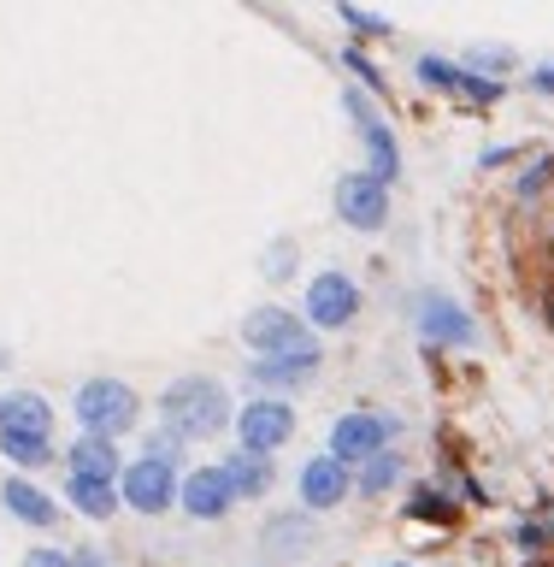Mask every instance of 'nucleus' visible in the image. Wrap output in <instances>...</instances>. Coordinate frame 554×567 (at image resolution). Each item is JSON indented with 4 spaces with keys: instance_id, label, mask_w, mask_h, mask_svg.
<instances>
[{
    "instance_id": "nucleus-25",
    "label": "nucleus",
    "mask_w": 554,
    "mask_h": 567,
    "mask_svg": "<svg viewBox=\"0 0 554 567\" xmlns=\"http://www.w3.org/2000/svg\"><path fill=\"white\" fill-rule=\"evenodd\" d=\"M513 544H520V549H531V556H543V532H537V520H531V514H525V520L520 526H513Z\"/></svg>"
},
{
    "instance_id": "nucleus-27",
    "label": "nucleus",
    "mask_w": 554,
    "mask_h": 567,
    "mask_svg": "<svg viewBox=\"0 0 554 567\" xmlns=\"http://www.w3.org/2000/svg\"><path fill=\"white\" fill-rule=\"evenodd\" d=\"M24 567H77V561H71V549H30Z\"/></svg>"
},
{
    "instance_id": "nucleus-2",
    "label": "nucleus",
    "mask_w": 554,
    "mask_h": 567,
    "mask_svg": "<svg viewBox=\"0 0 554 567\" xmlns=\"http://www.w3.org/2000/svg\"><path fill=\"white\" fill-rule=\"evenodd\" d=\"M0 455L12 467H42L53 455V408L35 390H18L12 402H0Z\"/></svg>"
},
{
    "instance_id": "nucleus-5",
    "label": "nucleus",
    "mask_w": 554,
    "mask_h": 567,
    "mask_svg": "<svg viewBox=\"0 0 554 567\" xmlns=\"http://www.w3.org/2000/svg\"><path fill=\"white\" fill-rule=\"evenodd\" d=\"M414 326H419V337L431 349H467V343H478V319L460 308L449 290H419Z\"/></svg>"
},
{
    "instance_id": "nucleus-22",
    "label": "nucleus",
    "mask_w": 554,
    "mask_h": 567,
    "mask_svg": "<svg viewBox=\"0 0 554 567\" xmlns=\"http://www.w3.org/2000/svg\"><path fill=\"white\" fill-rule=\"evenodd\" d=\"M548 184H554V154H537V166H525V172H520V184H513V195H520L525 207H537L543 195H548Z\"/></svg>"
},
{
    "instance_id": "nucleus-10",
    "label": "nucleus",
    "mask_w": 554,
    "mask_h": 567,
    "mask_svg": "<svg viewBox=\"0 0 554 567\" xmlns=\"http://www.w3.org/2000/svg\"><path fill=\"white\" fill-rule=\"evenodd\" d=\"M419 83L425 89H442V95H454V101H467V106H495L508 95V83H490V78H478V71L467 65H454V60H442V53H419Z\"/></svg>"
},
{
    "instance_id": "nucleus-33",
    "label": "nucleus",
    "mask_w": 554,
    "mask_h": 567,
    "mask_svg": "<svg viewBox=\"0 0 554 567\" xmlns=\"http://www.w3.org/2000/svg\"><path fill=\"white\" fill-rule=\"evenodd\" d=\"M396 567H414V561H396Z\"/></svg>"
},
{
    "instance_id": "nucleus-7",
    "label": "nucleus",
    "mask_w": 554,
    "mask_h": 567,
    "mask_svg": "<svg viewBox=\"0 0 554 567\" xmlns=\"http://www.w3.org/2000/svg\"><path fill=\"white\" fill-rule=\"evenodd\" d=\"M343 113L354 118V131L366 136V154H372V166H366V172L378 177V184H396V177H401V148H396V131L384 124V113L372 106L366 89H343Z\"/></svg>"
},
{
    "instance_id": "nucleus-4",
    "label": "nucleus",
    "mask_w": 554,
    "mask_h": 567,
    "mask_svg": "<svg viewBox=\"0 0 554 567\" xmlns=\"http://www.w3.org/2000/svg\"><path fill=\"white\" fill-rule=\"evenodd\" d=\"M242 343L254 361H272V354H301V349H318L307 326L290 313V308H278V301H265V308H248L242 319Z\"/></svg>"
},
{
    "instance_id": "nucleus-29",
    "label": "nucleus",
    "mask_w": 554,
    "mask_h": 567,
    "mask_svg": "<svg viewBox=\"0 0 554 567\" xmlns=\"http://www.w3.org/2000/svg\"><path fill=\"white\" fill-rule=\"evenodd\" d=\"M525 83H531V95H554V60L548 65H531Z\"/></svg>"
},
{
    "instance_id": "nucleus-23",
    "label": "nucleus",
    "mask_w": 554,
    "mask_h": 567,
    "mask_svg": "<svg viewBox=\"0 0 554 567\" xmlns=\"http://www.w3.org/2000/svg\"><path fill=\"white\" fill-rule=\"evenodd\" d=\"M343 24H354L360 35H389V30H396L389 18H378V12H360V7H343Z\"/></svg>"
},
{
    "instance_id": "nucleus-12",
    "label": "nucleus",
    "mask_w": 554,
    "mask_h": 567,
    "mask_svg": "<svg viewBox=\"0 0 554 567\" xmlns=\"http://www.w3.org/2000/svg\"><path fill=\"white\" fill-rule=\"evenodd\" d=\"M354 313H360V284L348 272H318L307 284V319L318 331H343L354 326Z\"/></svg>"
},
{
    "instance_id": "nucleus-18",
    "label": "nucleus",
    "mask_w": 554,
    "mask_h": 567,
    "mask_svg": "<svg viewBox=\"0 0 554 567\" xmlns=\"http://www.w3.org/2000/svg\"><path fill=\"white\" fill-rule=\"evenodd\" d=\"M224 467V478H230V491L237 496H265L278 485V473H272V455H248V450H237L230 461H219Z\"/></svg>"
},
{
    "instance_id": "nucleus-28",
    "label": "nucleus",
    "mask_w": 554,
    "mask_h": 567,
    "mask_svg": "<svg viewBox=\"0 0 554 567\" xmlns=\"http://www.w3.org/2000/svg\"><path fill=\"white\" fill-rule=\"evenodd\" d=\"M531 520H537V532H543V544H554V491L543 496L537 508H531Z\"/></svg>"
},
{
    "instance_id": "nucleus-11",
    "label": "nucleus",
    "mask_w": 554,
    "mask_h": 567,
    "mask_svg": "<svg viewBox=\"0 0 554 567\" xmlns=\"http://www.w3.org/2000/svg\"><path fill=\"white\" fill-rule=\"evenodd\" d=\"M336 219L354 230H378L389 219V184H378L372 172H343L336 177Z\"/></svg>"
},
{
    "instance_id": "nucleus-26",
    "label": "nucleus",
    "mask_w": 554,
    "mask_h": 567,
    "mask_svg": "<svg viewBox=\"0 0 554 567\" xmlns=\"http://www.w3.org/2000/svg\"><path fill=\"white\" fill-rule=\"evenodd\" d=\"M343 60H348L354 71H360V78H366L372 89H384V83H389V78H384V71H378V65H372V60H366V48H348V53H343Z\"/></svg>"
},
{
    "instance_id": "nucleus-31",
    "label": "nucleus",
    "mask_w": 554,
    "mask_h": 567,
    "mask_svg": "<svg viewBox=\"0 0 554 567\" xmlns=\"http://www.w3.org/2000/svg\"><path fill=\"white\" fill-rule=\"evenodd\" d=\"M537 308H543V319H548V331H554V278L537 290Z\"/></svg>"
},
{
    "instance_id": "nucleus-17",
    "label": "nucleus",
    "mask_w": 554,
    "mask_h": 567,
    "mask_svg": "<svg viewBox=\"0 0 554 567\" xmlns=\"http://www.w3.org/2000/svg\"><path fill=\"white\" fill-rule=\"evenodd\" d=\"M318 372V349H301V354H272V361H254L248 379L254 384H272V390H290V384H307Z\"/></svg>"
},
{
    "instance_id": "nucleus-19",
    "label": "nucleus",
    "mask_w": 554,
    "mask_h": 567,
    "mask_svg": "<svg viewBox=\"0 0 554 567\" xmlns=\"http://www.w3.org/2000/svg\"><path fill=\"white\" fill-rule=\"evenodd\" d=\"M65 496L88 520H113L118 514V485H101V478H65Z\"/></svg>"
},
{
    "instance_id": "nucleus-1",
    "label": "nucleus",
    "mask_w": 554,
    "mask_h": 567,
    "mask_svg": "<svg viewBox=\"0 0 554 567\" xmlns=\"http://www.w3.org/2000/svg\"><path fill=\"white\" fill-rule=\"evenodd\" d=\"M159 420L171 437H219L230 425V396L219 379H177L159 396Z\"/></svg>"
},
{
    "instance_id": "nucleus-8",
    "label": "nucleus",
    "mask_w": 554,
    "mask_h": 567,
    "mask_svg": "<svg viewBox=\"0 0 554 567\" xmlns=\"http://www.w3.org/2000/svg\"><path fill=\"white\" fill-rule=\"evenodd\" d=\"M118 503H130L136 514H166L177 503V467L159 455H142L118 473Z\"/></svg>"
},
{
    "instance_id": "nucleus-21",
    "label": "nucleus",
    "mask_w": 554,
    "mask_h": 567,
    "mask_svg": "<svg viewBox=\"0 0 554 567\" xmlns=\"http://www.w3.org/2000/svg\"><path fill=\"white\" fill-rule=\"evenodd\" d=\"M407 514H414V520H442V526H454L460 520V503L442 485H419L414 491V503H407Z\"/></svg>"
},
{
    "instance_id": "nucleus-16",
    "label": "nucleus",
    "mask_w": 554,
    "mask_h": 567,
    "mask_svg": "<svg viewBox=\"0 0 554 567\" xmlns=\"http://www.w3.org/2000/svg\"><path fill=\"white\" fill-rule=\"evenodd\" d=\"M0 503H7V514L18 526H35V532L60 520V503H53L48 491H35L30 478H7V485H0Z\"/></svg>"
},
{
    "instance_id": "nucleus-3",
    "label": "nucleus",
    "mask_w": 554,
    "mask_h": 567,
    "mask_svg": "<svg viewBox=\"0 0 554 567\" xmlns=\"http://www.w3.org/2000/svg\"><path fill=\"white\" fill-rule=\"evenodd\" d=\"M71 408H77V420H83L88 437H124L142 420V396L130 384H118V379L77 384V402H71Z\"/></svg>"
},
{
    "instance_id": "nucleus-15",
    "label": "nucleus",
    "mask_w": 554,
    "mask_h": 567,
    "mask_svg": "<svg viewBox=\"0 0 554 567\" xmlns=\"http://www.w3.org/2000/svg\"><path fill=\"white\" fill-rule=\"evenodd\" d=\"M65 473L71 478H101V485H118V450H113V437H77V443H71V450H65Z\"/></svg>"
},
{
    "instance_id": "nucleus-32",
    "label": "nucleus",
    "mask_w": 554,
    "mask_h": 567,
    "mask_svg": "<svg viewBox=\"0 0 554 567\" xmlns=\"http://www.w3.org/2000/svg\"><path fill=\"white\" fill-rule=\"evenodd\" d=\"M0 367H7V349H0Z\"/></svg>"
},
{
    "instance_id": "nucleus-14",
    "label": "nucleus",
    "mask_w": 554,
    "mask_h": 567,
    "mask_svg": "<svg viewBox=\"0 0 554 567\" xmlns=\"http://www.w3.org/2000/svg\"><path fill=\"white\" fill-rule=\"evenodd\" d=\"M301 503L307 508H343V496L354 491V478H348V467L343 461H331V455H313L307 467H301Z\"/></svg>"
},
{
    "instance_id": "nucleus-13",
    "label": "nucleus",
    "mask_w": 554,
    "mask_h": 567,
    "mask_svg": "<svg viewBox=\"0 0 554 567\" xmlns=\"http://www.w3.org/2000/svg\"><path fill=\"white\" fill-rule=\"evenodd\" d=\"M177 503H184L189 520H224L230 508H237V491H230L224 467H195L177 478Z\"/></svg>"
},
{
    "instance_id": "nucleus-6",
    "label": "nucleus",
    "mask_w": 554,
    "mask_h": 567,
    "mask_svg": "<svg viewBox=\"0 0 554 567\" xmlns=\"http://www.w3.org/2000/svg\"><path fill=\"white\" fill-rule=\"evenodd\" d=\"M401 432V420L396 414H372V408H354V414L336 420V432H331V461H343V467H354V461H372V455H384L389 450V437Z\"/></svg>"
},
{
    "instance_id": "nucleus-30",
    "label": "nucleus",
    "mask_w": 554,
    "mask_h": 567,
    "mask_svg": "<svg viewBox=\"0 0 554 567\" xmlns=\"http://www.w3.org/2000/svg\"><path fill=\"white\" fill-rule=\"evenodd\" d=\"M71 561H77V567H113V561L101 556V549H71Z\"/></svg>"
},
{
    "instance_id": "nucleus-24",
    "label": "nucleus",
    "mask_w": 554,
    "mask_h": 567,
    "mask_svg": "<svg viewBox=\"0 0 554 567\" xmlns=\"http://www.w3.org/2000/svg\"><path fill=\"white\" fill-rule=\"evenodd\" d=\"M520 154H525V148H520V142H490V148H484V154H478V166H484V172H490V166H508V159H520Z\"/></svg>"
},
{
    "instance_id": "nucleus-9",
    "label": "nucleus",
    "mask_w": 554,
    "mask_h": 567,
    "mask_svg": "<svg viewBox=\"0 0 554 567\" xmlns=\"http://www.w3.org/2000/svg\"><path fill=\"white\" fill-rule=\"evenodd\" d=\"M237 437H242V450L248 455H272L283 450V443L295 437V408L290 402H278V396H254L237 414Z\"/></svg>"
},
{
    "instance_id": "nucleus-20",
    "label": "nucleus",
    "mask_w": 554,
    "mask_h": 567,
    "mask_svg": "<svg viewBox=\"0 0 554 567\" xmlns=\"http://www.w3.org/2000/svg\"><path fill=\"white\" fill-rule=\"evenodd\" d=\"M401 478H407V461H401L396 450H384V455L366 461V473L354 478V491H360V496H389V491L401 485Z\"/></svg>"
}]
</instances>
